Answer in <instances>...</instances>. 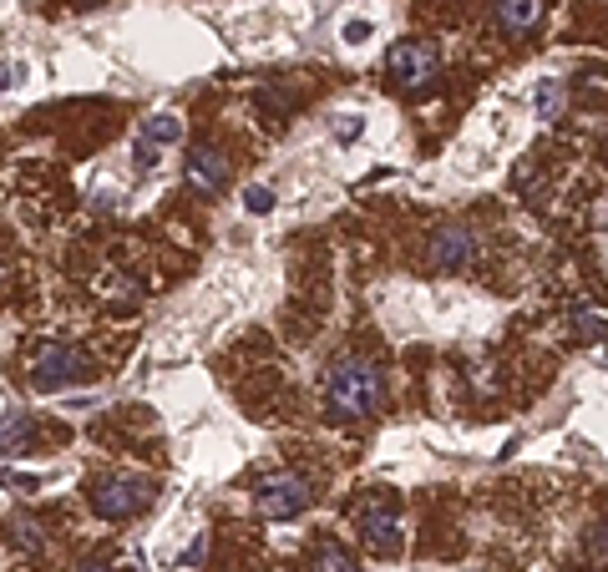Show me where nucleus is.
Segmentation results:
<instances>
[{
    "label": "nucleus",
    "instance_id": "6ab92c4d",
    "mask_svg": "<svg viewBox=\"0 0 608 572\" xmlns=\"http://www.w3.org/2000/svg\"><path fill=\"white\" fill-rule=\"evenodd\" d=\"M360 122H365V117H340V127H335V137H340V142H355V137L365 132Z\"/></svg>",
    "mask_w": 608,
    "mask_h": 572
},
{
    "label": "nucleus",
    "instance_id": "2eb2a0df",
    "mask_svg": "<svg viewBox=\"0 0 608 572\" xmlns=\"http://www.w3.org/2000/svg\"><path fill=\"white\" fill-rule=\"evenodd\" d=\"M573 335L588 340V345H603L608 330H603V319H598V314H573Z\"/></svg>",
    "mask_w": 608,
    "mask_h": 572
},
{
    "label": "nucleus",
    "instance_id": "39448f33",
    "mask_svg": "<svg viewBox=\"0 0 608 572\" xmlns=\"http://www.w3.org/2000/svg\"><path fill=\"white\" fill-rule=\"evenodd\" d=\"M386 71L396 76L401 92H426L431 81H436V71H441V61H436V46L406 36V41H396V46L386 51Z\"/></svg>",
    "mask_w": 608,
    "mask_h": 572
},
{
    "label": "nucleus",
    "instance_id": "412c9836",
    "mask_svg": "<svg viewBox=\"0 0 608 572\" xmlns=\"http://www.w3.org/2000/svg\"><path fill=\"white\" fill-rule=\"evenodd\" d=\"M0 279H6V259H0Z\"/></svg>",
    "mask_w": 608,
    "mask_h": 572
},
{
    "label": "nucleus",
    "instance_id": "f257e3e1",
    "mask_svg": "<svg viewBox=\"0 0 608 572\" xmlns=\"http://www.w3.org/2000/svg\"><path fill=\"white\" fill-rule=\"evenodd\" d=\"M386 400V375L380 365L360 360V355H340L325 375L320 405H325V421L330 426H355L365 416H375V405Z\"/></svg>",
    "mask_w": 608,
    "mask_h": 572
},
{
    "label": "nucleus",
    "instance_id": "f3484780",
    "mask_svg": "<svg viewBox=\"0 0 608 572\" xmlns=\"http://www.w3.org/2000/svg\"><path fill=\"white\" fill-rule=\"evenodd\" d=\"M340 36H345V46H365V41L375 36V26H370V21H345Z\"/></svg>",
    "mask_w": 608,
    "mask_h": 572
},
{
    "label": "nucleus",
    "instance_id": "7ed1b4c3",
    "mask_svg": "<svg viewBox=\"0 0 608 572\" xmlns=\"http://www.w3.org/2000/svg\"><path fill=\"white\" fill-rule=\"evenodd\" d=\"M87 380H97V360L76 345H46L31 365V385L46 395H56L66 385H87Z\"/></svg>",
    "mask_w": 608,
    "mask_h": 572
},
{
    "label": "nucleus",
    "instance_id": "0eeeda50",
    "mask_svg": "<svg viewBox=\"0 0 608 572\" xmlns=\"http://www.w3.org/2000/svg\"><path fill=\"white\" fill-rule=\"evenodd\" d=\"M355 527H360V537H365L375 552H386V557L401 552V517H396V507H391L386 497L360 502V507H355Z\"/></svg>",
    "mask_w": 608,
    "mask_h": 572
},
{
    "label": "nucleus",
    "instance_id": "9b49d317",
    "mask_svg": "<svg viewBox=\"0 0 608 572\" xmlns=\"http://www.w3.org/2000/svg\"><path fill=\"white\" fill-rule=\"evenodd\" d=\"M31 441H36V416H6V421H0V451H31Z\"/></svg>",
    "mask_w": 608,
    "mask_h": 572
},
{
    "label": "nucleus",
    "instance_id": "ddd939ff",
    "mask_svg": "<svg viewBox=\"0 0 608 572\" xmlns=\"http://www.w3.org/2000/svg\"><path fill=\"white\" fill-rule=\"evenodd\" d=\"M532 107H538L543 122H558V112H563V81H538V92H532Z\"/></svg>",
    "mask_w": 608,
    "mask_h": 572
},
{
    "label": "nucleus",
    "instance_id": "423d86ee",
    "mask_svg": "<svg viewBox=\"0 0 608 572\" xmlns=\"http://www.w3.org/2000/svg\"><path fill=\"white\" fill-rule=\"evenodd\" d=\"M477 259V233L467 223H441L426 243V269L436 274H462Z\"/></svg>",
    "mask_w": 608,
    "mask_h": 572
},
{
    "label": "nucleus",
    "instance_id": "6e6552de",
    "mask_svg": "<svg viewBox=\"0 0 608 572\" xmlns=\"http://www.w3.org/2000/svg\"><path fill=\"white\" fill-rule=\"evenodd\" d=\"M183 173H188V183H193L198 193H223V183H228V162H223V152H218L213 142H193V147H188V162H183Z\"/></svg>",
    "mask_w": 608,
    "mask_h": 572
},
{
    "label": "nucleus",
    "instance_id": "20e7f679",
    "mask_svg": "<svg viewBox=\"0 0 608 572\" xmlns=\"http://www.w3.org/2000/svg\"><path fill=\"white\" fill-rule=\"evenodd\" d=\"M310 476H299V471H274L259 481V492H254V507L264 522H294L304 507H310Z\"/></svg>",
    "mask_w": 608,
    "mask_h": 572
},
{
    "label": "nucleus",
    "instance_id": "dca6fc26",
    "mask_svg": "<svg viewBox=\"0 0 608 572\" xmlns=\"http://www.w3.org/2000/svg\"><path fill=\"white\" fill-rule=\"evenodd\" d=\"M274 203H279L274 188H244V208H249L254 218H259V213H274Z\"/></svg>",
    "mask_w": 608,
    "mask_h": 572
},
{
    "label": "nucleus",
    "instance_id": "aec40b11",
    "mask_svg": "<svg viewBox=\"0 0 608 572\" xmlns=\"http://www.w3.org/2000/svg\"><path fill=\"white\" fill-rule=\"evenodd\" d=\"M183 562H188V567H198V562H203V537H193V547H188V557H183Z\"/></svg>",
    "mask_w": 608,
    "mask_h": 572
},
{
    "label": "nucleus",
    "instance_id": "a211bd4d",
    "mask_svg": "<svg viewBox=\"0 0 608 572\" xmlns=\"http://www.w3.org/2000/svg\"><path fill=\"white\" fill-rule=\"evenodd\" d=\"M0 486H6V492H36V486H41V476H16V471H0Z\"/></svg>",
    "mask_w": 608,
    "mask_h": 572
},
{
    "label": "nucleus",
    "instance_id": "4468645a",
    "mask_svg": "<svg viewBox=\"0 0 608 572\" xmlns=\"http://www.w3.org/2000/svg\"><path fill=\"white\" fill-rule=\"evenodd\" d=\"M310 572H360V567H355V557H350L345 547L320 542V552H315V567H310Z\"/></svg>",
    "mask_w": 608,
    "mask_h": 572
},
{
    "label": "nucleus",
    "instance_id": "f03ea898",
    "mask_svg": "<svg viewBox=\"0 0 608 572\" xmlns=\"http://www.w3.org/2000/svg\"><path fill=\"white\" fill-rule=\"evenodd\" d=\"M87 502H92L97 517L127 522V517H142L152 502H158V481L132 476V471H102V476H87Z\"/></svg>",
    "mask_w": 608,
    "mask_h": 572
},
{
    "label": "nucleus",
    "instance_id": "1a4fd4ad",
    "mask_svg": "<svg viewBox=\"0 0 608 572\" xmlns=\"http://www.w3.org/2000/svg\"><path fill=\"white\" fill-rule=\"evenodd\" d=\"M543 11H548V0H492L497 31H507V36L538 31V26H543Z\"/></svg>",
    "mask_w": 608,
    "mask_h": 572
},
{
    "label": "nucleus",
    "instance_id": "9d476101",
    "mask_svg": "<svg viewBox=\"0 0 608 572\" xmlns=\"http://www.w3.org/2000/svg\"><path fill=\"white\" fill-rule=\"evenodd\" d=\"M11 532V547L21 552V557H31V562H41L46 557V537H41V522H31V517H16V522H6Z\"/></svg>",
    "mask_w": 608,
    "mask_h": 572
},
{
    "label": "nucleus",
    "instance_id": "f8f14e48",
    "mask_svg": "<svg viewBox=\"0 0 608 572\" xmlns=\"http://www.w3.org/2000/svg\"><path fill=\"white\" fill-rule=\"evenodd\" d=\"M183 137V122L173 117V112H158V117H152L147 127H142V137L137 142H147V147H173Z\"/></svg>",
    "mask_w": 608,
    "mask_h": 572
}]
</instances>
